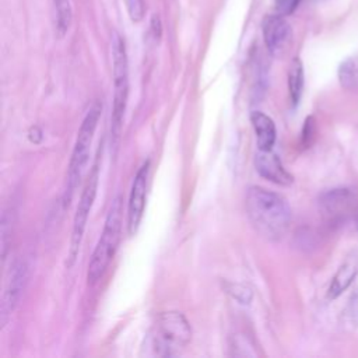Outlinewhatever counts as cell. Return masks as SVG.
<instances>
[{
  "label": "cell",
  "mask_w": 358,
  "mask_h": 358,
  "mask_svg": "<svg viewBox=\"0 0 358 358\" xmlns=\"http://www.w3.org/2000/svg\"><path fill=\"white\" fill-rule=\"evenodd\" d=\"M98 180H99V155L96 157V161L92 166V171L90 173V178L84 186V190L80 196V201L74 214L73 220V228H71V239H70V250H69V266H73L78 249L83 241V235L85 231V225L88 221L90 211L92 208L96 190H98Z\"/></svg>",
  "instance_id": "obj_5"
},
{
  "label": "cell",
  "mask_w": 358,
  "mask_h": 358,
  "mask_svg": "<svg viewBox=\"0 0 358 358\" xmlns=\"http://www.w3.org/2000/svg\"><path fill=\"white\" fill-rule=\"evenodd\" d=\"M358 275V250H352L345 260L341 263L338 270L336 271L334 277L327 289V298L336 299L338 298L355 280Z\"/></svg>",
  "instance_id": "obj_12"
},
{
  "label": "cell",
  "mask_w": 358,
  "mask_h": 358,
  "mask_svg": "<svg viewBox=\"0 0 358 358\" xmlns=\"http://www.w3.org/2000/svg\"><path fill=\"white\" fill-rule=\"evenodd\" d=\"M102 112V105L96 101L94 102L88 112L85 113L83 123L78 129L77 138L71 151V158L69 162L67 169V179H66V190H64V200L69 203L71 200V196L80 183V179L84 173V169L90 159V150L92 144V138L99 122V116Z\"/></svg>",
  "instance_id": "obj_4"
},
{
  "label": "cell",
  "mask_w": 358,
  "mask_h": 358,
  "mask_svg": "<svg viewBox=\"0 0 358 358\" xmlns=\"http://www.w3.org/2000/svg\"><path fill=\"white\" fill-rule=\"evenodd\" d=\"M303 64L301 59L294 57L288 70V92L292 106H298L303 92Z\"/></svg>",
  "instance_id": "obj_14"
},
{
  "label": "cell",
  "mask_w": 358,
  "mask_h": 358,
  "mask_svg": "<svg viewBox=\"0 0 358 358\" xmlns=\"http://www.w3.org/2000/svg\"><path fill=\"white\" fill-rule=\"evenodd\" d=\"M354 199L355 196L351 189L334 187L323 192L319 196L317 204L322 215L327 221L334 222V221H340L347 214V211L352 206Z\"/></svg>",
  "instance_id": "obj_9"
},
{
  "label": "cell",
  "mask_w": 358,
  "mask_h": 358,
  "mask_svg": "<svg viewBox=\"0 0 358 358\" xmlns=\"http://www.w3.org/2000/svg\"><path fill=\"white\" fill-rule=\"evenodd\" d=\"M301 0H274V6L278 14L289 15L295 11Z\"/></svg>",
  "instance_id": "obj_19"
},
{
  "label": "cell",
  "mask_w": 358,
  "mask_h": 358,
  "mask_svg": "<svg viewBox=\"0 0 358 358\" xmlns=\"http://www.w3.org/2000/svg\"><path fill=\"white\" fill-rule=\"evenodd\" d=\"M250 122L255 130L257 148L273 150L277 137V130L273 119L260 110H253L250 113Z\"/></svg>",
  "instance_id": "obj_13"
},
{
  "label": "cell",
  "mask_w": 358,
  "mask_h": 358,
  "mask_svg": "<svg viewBox=\"0 0 358 358\" xmlns=\"http://www.w3.org/2000/svg\"><path fill=\"white\" fill-rule=\"evenodd\" d=\"M315 133H316V122L313 116H308L305 119V124L302 129V144L305 147H309L315 138Z\"/></svg>",
  "instance_id": "obj_18"
},
{
  "label": "cell",
  "mask_w": 358,
  "mask_h": 358,
  "mask_svg": "<svg viewBox=\"0 0 358 358\" xmlns=\"http://www.w3.org/2000/svg\"><path fill=\"white\" fill-rule=\"evenodd\" d=\"M246 214L256 232L270 241L280 239L291 221L288 201L281 194L260 186L249 187Z\"/></svg>",
  "instance_id": "obj_1"
},
{
  "label": "cell",
  "mask_w": 358,
  "mask_h": 358,
  "mask_svg": "<svg viewBox=\"0 0 358 358\" xmlns=\"http://www.w3.org/2000/svg\"><path fill=\"white\" fill-rule=\"evenodd\" d=\"M157 343L165 348V354L171 350L186 345L192 338V329L186 317L179 312H164L157 322Z\"/></svg>",
  "instance_id": "obj_6"
},
{
  "label": "cell",
  "mask_w": 358,
  "mask_h": 358,
  "mask_svg": "<svg viewBox=\"0 0 358 358\" xmlns=\"http://www.w3.org/2000/svg\"><path fill=\"white\" fill-rule=\"evenodd\" d=\"M255 166L260 176L273 183L288 186L294 182L292 175L284 168L280 157L273 150H259L255 157Z\"/></svg>",
  "instance_id": "obj_11"
},
{
  "label": "cell",
  "mask_w": 358,
  "mask_h": 358,
  "mask_svg": "<svg viewBox=\"0 0 358 358\" xmlns=\"http://www.w3.org/2000/svg\"><path fill=\"white\" fill-rule=\"evenodd\" d=\"M284 17L278 13L266 15L262 24L264 43L274 56L281 55L291 39V27Z\"/></svg>",
  "instance_id": "obj_10"
},
{
  "label": "cell",
  "mask_w": 358,
  "mask_h": 358,
  "mask_svg": "<svg viewBox=\"0 0 358 358\" xmlns=\"http://www.w3.org/2000/svg\"><path fill=\"white\" fill-rule=\"evenodd\" d=\"M28 281V266L24 260H14L11 267L7 271L3 295H1V305H0V323L1 327L7 323L13 312L15 310L20 299L24 294L25 285Z\"/></svg>",
  "instance_id": "obj_7"
},
{
  "label": "cell",
  "mask_w": 358,
  "mask_h": 358,
  "mask_svg": "<svg viewBox=\"0 0 358 358\" xmlns=\"http://www.w3.org/2000/svg\"><path fill=\"white\" fill-rule=\"evenodd\" d=\"M112 76H113V105L110 116V137L112 144L119 141L122 123L129 96V63L126 45L123 38L113 32L112 35Z\"/></svg>",
  "instance_id": "obj_3"
},
{
  "label": "cell",
  "mask_w": 358,
  "mask_h": 358,
  "mask_svg": "<svg viewBox=\"0 0 358 358\" xmlns=\"http://www.w3.org/2000/svg\"><path fill=\"white\" fill-rule=\"evenodd\" d=\"M341 323L348 330L358 329V287L352 291L344 310L341 312Z\"/></svg>",
  "instance_id": "obj_17"
},
{
  "label": "cell",
  "mask_w": 358,
  "mask_h": 358,
  "mask_svg": "<svg viewBox=\"0 0 358 358\" xmlns=\"http://www.w3.org/2000/svg\"><path fill=\"white\" fill-rule=\"evenodd\" d=\"M120 231H122V200H120V196H117L115 197L109 208L103 229L101 232V236L98 239V243L94 249V253L88 264L87 280L91 285L96 284L102 278L109 263L112 262L120 241Z\"/></svg>",
  "instance_id": "obj_2"
},
{
  "label": "cell",
  "mask_w": 358,
  "mask_h": 358,
  "mask_svg": "<svg viewBox=\"0 0 358 358\" xmlns=\"http://www.w3.org/2000/svg\"><path fill=\"white\" fill-rule=\"evenodd\" d=\"M354 222H355V228L358 229V208L355 211V217H354Z\"/></svg>",
  "instance_id": "obj_20"
},
{
  "label": "cell",
  "mask_w": 358,
  "mask_h": 358,
  "mask_svg": "<svg viewBox=\"0 0 358 358\" xmlns=\"http://www.w3.org/2000/svg\"><path fill=\"white\" fill-rule=\"evenodd\" d=\"M55 11V28L59 36H63L71 22V6L69 0H52Z\"/></svg>",
  "instance_id": "obj_16"
},
{
  "label": "cell",
  "mask_w": 358,
  "mask_h": 358,
  "mask_svg": "<svg viewBox=\"0 0 358 358\" xmlns=\"http://www.w3.org/2000/svg\"><path fill=\"white\" fill-rule=\"evenodd\" d=\"M148 175H150V159H147L140 166L131 183L129 203H127V231L130 235H134L137 232L140 221L143 218V213L145 207Z\"/></svg>",
  "instance_id": "obj_8"
},
{
  "label": "cell",
  "mask_w": 358,
  "mask_h": 358,
  "mask_svg": "<svg viewBox=\"0 0 358 358\" xmlns=\"http://www.w3.org/2000/svg\"><path fill=\"white\" fill-rule=\"evenodd\" d=\"M338 83L344 90L358 88V56H350L338 66Z\"/></svg>",
  "instance_id": "obj_15"
}]
</instances>
